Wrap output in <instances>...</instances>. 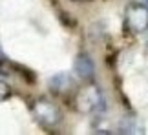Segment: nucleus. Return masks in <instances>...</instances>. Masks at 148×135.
<instances>
[{
    "mask_svg": "<svg viewBox=\"0 0 148 135\" xmlns=\"http://www.w3.org/2000/svg\"><path fill=\"white\" fill-rule=\"evenodd\" d=\"M75 106L84 115L99 113L104 108V93L97 84H88V86H84L77 91Z\"/></svg>",
    "mask_w": 148,
    "mask_h": 135,
    "instance_id": "nucleus-1",
    "label": "nucleus"
},
{
    "mask_svg": "<svg viewBox=\"0 0 148 135\" xmlns=\"http://www.w3.org/2000/svg\"><path fill=\"white\" fill-rule=\"evenodd\" d=\"M31 113L35 117V121L44 128H55L62 121V113L59 106L48 99H37L31 104Z\"/></svg>",
    "mask_w": 148,
    "mask_h": 135,
    "instance_id": "nucleus-2",
    "label": "nucleus"
},
{
    "mask_svg": "<svg viewBox=\"0 0 148 135\" xmlns=\"http://www.w3.org/2000/svg\"><path fill=\"white\" fill-rule=\"evenodd\" d=\"M124 26L132 33H145L148 29V7L145 4H130L124 11Z\"/></svg>",
    "mask_w": 148,
    "mask_h": 135,
    "instance_id": "nucleus-3",
    "label": "nucleus"
},
{
    "mask_svg": "<svg viewBox=\"0 0 148 135\" xmlns=\"http://www.w3.org/2000/svg\"><path fill=\"white\" fill-rule=\"evenodd\" d=\"M49 88L57 95H70L75 89V78L70 73H57L49 78Z\"/></svg>",
    "mask_w": 148,
    "mask_h": 135,
    "instance_id": "nucleus-4",
    "label": "nucleus"
},
{
    "mask_svg": "<svg viewBox=\"0 0 148 135\" xmlns=\"http://www.w3.org/2000/svg\"><path fill=\"white\" fill-rule=\"evenodd\" d=\"M73 71L77 73V77H81L82 80H92L93 78V73H95V66H93V60L88 57V55H79L73 62Z\"/></svg>",
    "mask_w": 148,
    "mask_h": 135,
    "instance_id": "nucleus-5",
    "label": "nucleus"
},
{
    "mask_svg": "<svg viewBox=\"0 0 148 135\" xmlns=\"http://www.w3.org/2000/svg\"><path fill=\"white\" fill-rule=\"evenodd\" d=\"M121 133H143V126L135 119H124L121 122Z\"/></svg>",
    "mask_w": 148,
    "mask_h": 135,
    "instance_id": "nucleus-6",
    "label": "nucleus"
},
{
    "mask_svg": "<svg viewBox=\"0 0 148 135\" xmlns=\"http://www.w3.org/2000/svg\"><path fill=\"white\" fill-rule=\"evenodd\" d=\"M9 93H11L9 86H8V84H5V82L2 80V78H0V102L8 99V97H9Z\"/></svg>",
    "mask_w": 148,
    "mask_h": 135,
    "instance_id": "nucleus-7",
    "label": "nucleus"
},
{
    "mask_svg": "<svg viewBox=\"0 0 148 135\" xmlns=\"http://www.w3.org/2000/svg\"><path fill=\"white\" fill-rule=\"evenodd\" d=\"M77 2H86V0H77Z\"/></svg>",
    "mask_w": 148,
    "mask_h": 135,
    "instance_id": "nucleus-8",
    "label": "nucleus"
}]
</instances>
